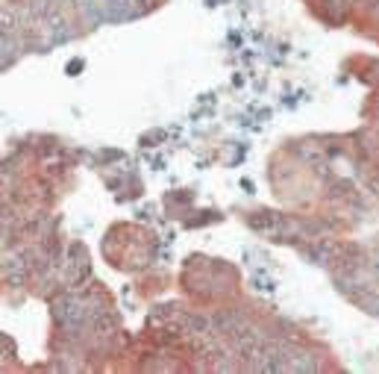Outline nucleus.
Segmentation results:
<instances>
[{
  "label": "nucleus",
  "mask_w": 379,
  "mask_h": 374,
  "mask_svg": "<svg viewBox=\"0 0 379 374\" xmlns=\"http://www.w3.org/2000/svg\"><path fill=\"white\" fill-rule=\"evenodd\" d=\"M59 318H62L65 324H77V321L82 318V306L74 303V301H62V303H59Z\"/></svg>",
  "instance_id": "f257e3e1"
}]
</instances>
